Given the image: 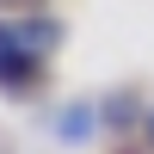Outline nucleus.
<instances>
[{
    "instance_id": "nucleus-1",
    "label": "nucleus",
    "mask_w": 154,
    "mask_h": 154,
    "mask_svg": "<svg viewBox=\"0 0 154 154\" xmlns=\"http://www.w3.org/2000/svg\"><path fill=\"white\" fill-rule=\"evenodd\" d=\"M43 62L49 56H37V49L25 43L19 25L0 19V93H37V86H43Z\"/></svg>"
},
{
    "instance_id": "nucleus-2",
    "label": "nucleus",
    "mask_w": 154,
    "mask_h": 154,
    "mask_svg": "<svg viewBox=\"0 0 154 154\" xmlns=\"http://www.w3.org/2000/svg\"><path fill=\"white\" fill-rule=\"evenodd\" d=\"M19 37L37 49V56H49V49L62 43V19H49V12H31V19H19Z\"/></svg>"
},
{
    "instance_id": "nucleus-5",
    "label": "nucleus",
    "mask_w": 154,
    "mask_h": 154,
    "mask_svg": "<svg viewBox=\"0 0 154 154\" xmlns=\"http://www.w3.org/2000/svg\"><path fill=\"white\" fill-rule=\"evenodd\" d=\"M19 6H37V0H19Z\"/></svg>"
},
{
    "instance_id": "nucleus-4",
    "label": "nucleus",
    "mask_w": 154,
    "mask_h": 154,
    "mask_svg": "<svg viewBox=\"0 0 154 154\" xmlns=\"http://www.w3.org/2000/svg\"><path fill=\"white\" fill-rule=\"evenodd\" d=\"M142 136H148V154H154V111H148V117H142Z\"/></svg>"
},
{
    "instance_id": "nucleus-3",
    "label": "nucleus",
    "mask_w": 154,
    "mask_h": 154,
    "mask_svg": "<svg viewBox=\"0 0 154 154\" xmlns=\"http://www.w3.org/2000/svg\"><path fill=\"white\" fill-rule=\"evenodd\" d=\"M99 117H105L111 130H130V117H136V99H130V93H111L105 105H99Z\"/></svg>"
}]
</instances>
